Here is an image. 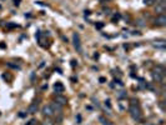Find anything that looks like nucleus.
I'll return each instance as SVG.
<instances>
[{
	"instance_id": "f257e3e1",
	"label": "nucleus",
	"mask_w": 166,
	"mask_h": 125,
	"mask_svg": "<svg viewBox=\"0 0 166 125\" xmlns=\"http://www.w3.org/2000/svg\"><path fill=\"white\" fill-rule=\"evenodd\" d=\"M129 113L134 120L136 121H141L142 119V113H141V109L139 108V105H130L129 108Z\"/></svg>"
},
{
	"instance_id": "f03ea898",
	"label": "nucleus",
	"mask_w": 166,
	"mask_h": 125,
	"mask_svg": "<svg viewBox=\"0 0 166 125\" xmlns=\"http://www.w3.org/2000/svg\"><path fill=\"white\" fill-rule=\"evenodd\" d=\"M166 10V3L165 0H160V3H156V6H155V13H157L159 15L160 14H164Z\"/></svg>"
},
{
	"instance_id": "7ed1b4c3",
	"label": "nucleus",
	"mask_w": 166,
	"mask_h": 125,
	"mask_svg": "<svg viewBox=\"0 0 166 125\" xmlns=\"http://www.w3.org/2000/svg\"><path fill=\"white\" fill-rule=\"evenodd\" d=\"M72 43H74L75 49L79 51V53H81V43H80V36H79V34L74 33V35H72Z\"/></svg>"
},
{
	"instance_id": "20e7f679",
	"label": "nucleus",
	"mask_w": 166,
	"mask_h": 125,
	"mask_svg": "<svg viewBox=\"0 0 166 125\" xmlns=\"http://www.w3.org/2000/svg\"><path fill=\"white\" fill-rule=\"evenodd\" d=\"M43 114H44L45 116L50 118V116H53L55 113H54V110H53V108H51L50 104H48V105H45V106L43 108Z\"/></svg>"
},
{
	"instance_id": "39448f33",
	"label": "nucleus",
	"mask_w": 166,
	"mask_h": 125,
	"mask_svg": "<svg viewBox=\"0 0 166 125\" xmlns=\"http://www.w3.org/2000/svg\"><path fill=\"white\" fill-rule=\"evenodd\" d=\"M155 24H156L157 26H165L166 25V16L164 14H160L156 20H155Z\"/></svg>"
},
{
	"instance_id": "423d86ee",
	"label": "nucleus",
	"mask_w": 166,
	"mask_h": 125,
	"mask_svg": "<svg viewBox=\"0 0 166 125\" xmlns=\"http://www.w3.org/2000/svg\"><path fill=\"white\" fill-rule=\"evenodd\" d=\"M50 105H51V108H53L54 113H56V114H60L61 111H63V105H60V104H58V103H53V104H50Z\"/></svg>"
},
{
	"instance_id": "0eeeda50",
	"label": "nucleus",
	"mask_w": 166,
	"mask_h": 125,
	"mask_svg": "<svg viewBox=\"0 0 166 125\" xmlns=\"http://www.w3.org/2000/svg\"><path fill=\"white\" fill-rule=\"evenodd\" d=\"M55 103L60 104V105H65V104H66V98L59 94V95L56 96V99H55Z\"/></svg>"
},
{
	"instance_id": "6e6552de",
	"label": "nucleus",
	"mask_w": 166,
	"mask_h": 125,
	"mask_svg": "<svg viewBox=\"0 0 166 125\" xmlns=\"http://www.w3.org/2000/svg\"><path fill=\"white\" fill-rule=\"evenodd\" d=\"M54 89H55V91L58 94H61V93L64 91V85L61 84V83H56V84L54 85Z\"/></svg>"
},
{
	"instance_id": "1a4fd4ad",
	"label": "nucleus",
	"mask_w": 166,
	"mask_h": 125,
	"mask_svg": "<svg viewBox=\"0 0 166 125\" xmlns=\"http://www.w3.org/2000/svg\"><path fill=\"white\" fill-rule=\"evenodd\" d=\"M36 110H38V103L35 101V103H33V104H30L28 111H29L30 114H34V113H36Z\"/></svg>"
},
{
	"instance_id": "9d476101",
	"label": "nucleus",
	"mask_w": 166,
	"mask_h": 125,
	"mask_svg": "<svg viewBox=\"0 0 166 125\" xmlns=\"http://www.w3.org/2000/svg\"><path fill=\"white\" fill-rule=\"evenodd\" d=\"M152 78H154V80H156L157 83H162V81H164V74H157V73H154Z\"/></svg>"
},
{
	"instance_id": "9b49d317",
	"label": "nucleus",
	"mask_w": 166,
	"mask_h": 125,
	"mask_svg": "<svg viewBox=\"0 0 166 125\" xmlns=\"http://www.w3.org/2000/svg\"><path fill=\"white\" fill-rule=\"evenodd\" d=\"M165 45H166L165 40H157V41H155V43H154V46H156V48H161V49H164V48H165Z\"/></svg>"
},
{
	"instance_id": "f8f14e48",
	"label": "nucleus",
	"mask_w": 166,
	"mask_h": 125,
	"mask_svg": "<svg viewBox=\"0 0 166 125\" xmlns=\"http://www.w3.org/2000/svg\"><path fill=\"white\" fill-rule=\"evenodd\" d=\"M43 125H54V123H53V120H51L50 118H46V119L44 120Z\"/></svg>"
},
{
	"instance_id": "ddd939ff",
	"label": "nucleus",
	"mask_w": 166,
	"mask_h": 125,
	"mask_svg": "<svg viewBox=\"0 0 166 125\" xmlns=\"http://www.w3.org/2000/svg\"><path fill=\"white\" fill-rule=\"evenodd\" d=\"M156 0H144V4L145 5H152Z\"/></svg>"
},
{
	"instance_id": "4468645a",
	"label": "nucleus",
	"mask_w": 166,
	"mask_h": 125,
	"mask_svg": "<svg viewBox=\"0 0 166 125\" xmlns=\"http://www.w3.org/2000/svg\"><path fill=\"white\" fill-rule=\"evenodd\" d=\"M100 121H101V123H102L104 125H111V124H110V123H109L107 120H105V119H104L102 116H100Z\"/></svg>"
},
{
	"instance_id": "2eb2a0df",
	"label": "nucleus",
	"mask_w": 166,
	"mask_h": 125,
	"mask_svg": "<svg viewBox=\"0 0 166 125\" xmlns=\"http://www.w3.org/2000/svg\"><path fill=\"white\" fill-rule=\"evenodd\" d=\"M28 125H39V124H38V121H36V120H34V119H33V120H30V121L28 123Z\"/></svg>"
},
{
	"instance_id": "dca6fc26",
	"label": "nucleus",
	"mask_w": 166,
	"mask_h": 125,
	"mask_svg": "<svg viewBox=\"0 0 166 125\" xmlns=\"http://www.w3.org/2000/svg\"><path fill=\"white\" fill-rule=\"evenodd\" d=\"M8 65H9L10 68H14V69H20L19 66H16V65H13V64H10V62H9V64H8Z\"/></svg>"
},
{
	"instance_id": "f3484780",
	"label": "nucleus",
	"mask_w": 166,
	"mask_h": 125,
	"mask_svg": "<svg viewBox=\"0 0 166 125\" xmlns=\"http://www.w3.org/2000/svg\"><path fill=\"white\" fill-rule=\"evenodd\" d=\"M105 105H106V106H107L109 109L111 108V105H110V101H109V100H106V101H105Z\"/></svg>"
},
{
	"instance_id": "a211bd4d",
	"label": "nucleus",
	"mask_w": 166,
	"mask_h": 125,
	"mask_svg": "<svg viewBox=\"0 0 166 125\" xmlns=\"http://www.w3.org/2000/svg\"><path fill=\"white\" fill-rule=\"evenodd\" d=\"M99 80H100V83H105V81H106V79H105V78H100Z\"/></svg>"
},
{
	"instance_id": "6ab92c4d",
	"label": "nucleus",
	"mask_w": 166,
	"mask_h": 125,
	"mask_svg": "<svg viewBox=\"0 0 166 125\" xmlns=\"http://www.w3.org/2000/svg\"><path fill=\"white\" fill-rule=\"evenodd\" d=\"M101 1H102V3H105V1H109V0H101Z\"/></svg>"
}]
</instances>
